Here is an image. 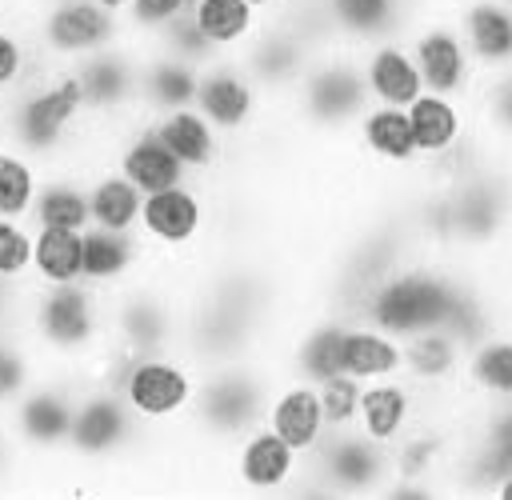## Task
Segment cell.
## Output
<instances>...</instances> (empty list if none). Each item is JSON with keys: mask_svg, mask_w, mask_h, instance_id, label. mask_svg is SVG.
<instances>
[{"mask_svg": "<svg viewBox=\"0 0 512 500\" xmlns=\"http://www.w3.org/2000/svg\"><path fill=\"white\" fill-rule=\"evenodd\" d=\"M512 472V400L468 404L456 420V448L444 472L452 496H492L496 480Z\"/></svg>", "mask_w": 512, "mask_h": 500, "instance_id": "8", "label": "cell"}, {"mask_svg": "<svg viewBox=\"0 0 512 500\" xmlns=\"http://www.w3.org/2000/svg\"><path fill=\"white\" fill-rule=\"evenodd\" d=\"M208 220H212V188L204 180H176L168 188L144 192L136 236L148 244L152 256L172 264H192L208 248Z\"/></svg>", "mask_w": 512, "mask_h": 500, "instance_id": "9", "label": "cell"}, {"mask_svg": "<svg viewBox=\"0 0 512 500\" xmlns=\"http://www.w3.org/2000/svg\"><path fill=\"white\" fill-rule=\"evenodd\" d=\"M448 12L464 36L476 76L512 68V4L504 0H448Z\"/></svg>", "mask_w": 512, "mask_h": 500, "instance_id": "22", "label": "cell"}, {"mask_svg": "<svg viewBox=\"0 0 512 500\" xmlns=\"http://www.w3.org/2000/svg\"><path fill=\"white\" fill-rule=\"evenodd\" d=\"M180 12H188V0H128L120 8V24H124V36L140 44Z\"/></svg>", "mask_w": 512, "mask_h": 500, "instance_id": "42", "label": "cell"}, {"mask_svg": "<svg viewBox=\"0 0 512 500\" xmlns=\"http://www.w3.org/2000/svg\"><path fill=\"white\" fill-rule=\"evenodd\" d=\"M148 128L156 132V140L180 160V168L192 176V180H224L232 172V144L192 108H168V112H152L144 116Z\"/></svg>", "mask_w": 512, "mask_h": 500, "instance_id": "18", "label": "cell"}, {"mask_svg": "<svg viewBox=\"0 0 512 500\" xmlns=\"http://www.w3.org/2000/svg\"><path fill=\"white\" fill-rule=\"evenodd\" d=\"M188 16L216 56H236L264 20L248 0H188Z\"/></svg>", "mask_w": 512, "mask_h": 500, "instance_id": "34", "label": "cell"}, {"mask_svg": "<svg viewBox=\"0 0 512 500\" xmlns=\"http://www.w3.org/2000/svg\"><path fill=\"white\" fill-rule=\"evenodd\" d=\"M192 108H196L232 148L244 144L252 132H260L264 120L272 116V104L264 100V92L252 84V76L240 68L236 56H212L208 64H200Z\"/></svg>", "mask_w": 512, "mask_h": 500, "instance_id": "15", "label": "cell"}, {"mask_svg": "<svg viewBox=\"0 0 512 500\" xmlns=\"http://www.w3.org/2000/svg\"><path fill=\"white\" fill-rule=\"evenodd\" d=\"M88 380L112 384L148 436H172L188 420V408H192V396L200 384V368L176 348L152 352V356H132V360H120L104 348V356L96 360Z\"/></svg>", "mask_w": 512, "mask_h": 500, "instance_id": "5", "label": "cell"}, {"mask_svg": "<svg viewBox=\"0 0 512 500\" xmlns=\"http://www.w3.org/2000/svg\"><path fill=\"white\" fill-rule=\"evenodd\" d=\"M344 48H364L384 36H404L412 12L404 0H324Z\"/></svg>", "mask_w": 512, "mask_h": 500, "instance_id": "31", "label": "cell"}, {"mask_svg": "<svg viewBox=\"0 0 512 500\" xmlns=\"http://www.w3.org/2000/svg\"><path fill=\"white\" fill-rule=\"evenodd\" d=\"M400 376H408L424 396L460 400V368H464V344L448 328H424L400 340Z\"/></svg>", "mask_w": 512, "mask_h": 500, "instance_id": "23", "label": "cell"}, {"mask_svg": "<svg viewBox=\"0 0 512 500\" xmlns=\"http://www.w3.org/2000/svg\"><path fill=\"white\" fill-rule=\"evenodd\" d=\"M248 4H252V8L264 16V20H268V16H276V12L284 8V0H248Z\"/></svg>", "mask_w": 512, "mask_h": 500, "instance_id": "45", "label": "cell"}, {"mask_svg": "<svg viewBox=\"0 0 512 500\" xmlns=\"http://www.w3.org/2000/svg\"><path fill=\"white\" fill-rule=\"evenodd\" d=\"M352 52H356L360 80H364V92H368L372 104L408 108V104L424 92L420 68H416V60H412L404 36H384V40H372V44L352 48Z\"/></svg>", "mask_w": 512, "mask_h": 500, "instance_id": "24", "label": "cell"}, {"mask_svg": "<svg viewBox=\"0 0 512 500\" xmlns=\"http://www.w3.org/2000/svg\"><path fill=\"white\" fill-rule=\"evenodd\" d=\"M404 40H408V52H412V60L420 68L424 88L448 92V96H464V100L472 96L480 76L472 68V56L464 48V36H460L448 4L412 12V20L404 28Z\"/></svg>", "mask_w": 512, "mask_h": 500, "instance_id": "16", "label": "cell"}, {"mask_svg": "<svg viewBox=\"0 0 512 500\" xmlns=\"http://www.w3.org/2000/svg\"><path fill=\"white\" fill-rule=\"evenodd\" d=\"M460 404H500L512 400V320L496 328L492 336L476 340L464 348V368H460Z\"/></svg>", "mask_w": 512, "mask_h": 500, "instance_id": "27", "label": "cell"}, {"mask_svg": "<svg viewBox=\"0 0 512 500\" xmlns=\"http://www.w3.org/2000/svg\"><path fill=\"white\" fill-rule=\"evenodd\" d=\"M68 76L80 92L84 116L92 124H124L140 112V44L116 40L68 64Z\"/></svg>", "mask_w": 512, "mask_h": 500, "instance_id": "12", "label": "cell"}, {"mask_svg": "<svg viewBox=\"0 0 512 500\" xmlns=\"http://www.w3.org/2000/svg\"><path fill=\"white\" fill-rule=\"evenodd\" d=\"M144 444H148V432L136 424L120 392L104 380H84L76 408H72L64 456L92 464V468H108L116 476V468H124Z\"/></svg>", "mask_w": 512, "mask_h": 500, "instance_id": "10", "label": "cell"}, {"mask_svg": "<svg viewBox=\"0 0 512 500\" xmlns=\"http://www.w3.org/2000/svg\"><path fill=\"white\" fill-rule=\"evenodd\" d=\"M368 92L360 80V64L352 48H328L316 52L296 80V88L272 108L304 144L332 148L344 144L360 112L368 108Z\"/></svg>", "mask_w": 512, "mask_h": 500, "instance_id": "4", "label": "cell"}, {"mask_svg": "<svg viewBox=\"0 0 512 500\" xmlns=\"http://www.w3.org/2000/svg\"><path fill=\"white\" fill-rule=\"evenodd\" d=\"M84 184H88V224L136 232L144 192L128 176H120L112 164H96L84 172Z\"/></svg>", "mask_w": 512, "mask_h": 500, "instance_id": "33", "label": "cell"}, {"mask_svg": "<svg viewBox=\"0 0 512 500\" xmlns=\"http://www.w3.org/2000/svg\"><path fill=\"white\" fill-rule=\"evenodd\" d=\"M348 148L372 176H380L388 184H412L420 176V152H416L412 124H408L404 108L368 104L348 132Z\"/></svg>", "mask_w": 512, "mask_h": 500, "instance_id": "17", "label": "cell"}, {"mask_svg": "<svg viewBox=\"0 0 512 500\" xmlns=\"http://www.w3.org/2000/svg\"><path fill=\"white\" fill-rule=\"evenodd\" d=\"M44 372L40 356L32 352V344L24 340L20 328H0V416L8 412V404Z\"/></svg>", "mask_w": 512, "mask_h": 500, "instance_id": "39", "label": "cell"}, {"mask_svg": "<svg viewBox=\"0 0 512 500\" xmlns=\"http://www.w3.org/2000/svg\"><path fill=\"white\" fill-rule=\"evenodd\" d=\"M340 372L356 376L360 384L380 380V376H400V340L388 336L384 328L368 324L364 316H348L344 332H340Z\"/></svg>", "mask_w": 512, "mask_h": 500, "instance_id": "30", "label": "cell"}, {"mask_svg": "<svg viewBox=\"0 0 512 500\" xmlns=\"http://www.w3.org/2000/svg\"><path fill=\"white\" fill-rule=\"evenodd\" d=\"M404 112H408L420 160H432V156L448 152L452 144H460L472 132V104L464 96H448V92L424 88Z\"/></svg>", "mask_w": 512, "mask_h": 500, "instance_id": "28", "label": "cell"}, {"mask_svg": "<svg viewBox=\"0 0 512 500\" xmlns=\"http://www.w3.org/2000/svg\"><path fill=\"white\" fill-rule=\"evenodd\" d=\"M84 260V232L76 228H36L32 224V284H72L80 280Z\"/></svg>", "mask_w": 512, "mask_h": 500, "instance_id": "36", "label": "cell"}, {"mask_svg": "<svg viewBox=\"0 0 512 500\" xmlns=\"http://www.w3.org/2000/svg\"><path fill=\"white\" fill-rule=\"evenodd\" d=\"M140 48H152V52H164V56H176V60H188V64H208L216 52H212V44L200 36V28L192 24V16L188 12H180V16H172L164 28H156L148 40H140Z\"/></svg>", "mask_w": 512, "mask_h": 500, "instance_id": "40", "label": "cell"}, {"mask_svg": "<svg viewBox=\"0 0 512 500\" xmlns=\"http://www.w3.org/2000/svg\"><path fill=\"white\" fill-rule=\"evenodd\" d=\"M436 400L424 396L408 376H380L360 384V404H356V432H364L376 444H396Z\"/></svg>", "mask_w": 512, "mask_h": 500, "instance_id": "21", "label": "cell"}, {"mask_svg": "<svg viewBox=\"0 0 512 500\" xmlns=\"http://www.w3.org/2000/svg\"><path fill=\"white\" fill-rule=\"evenodd\" d=\"M312 56L316 52H308L280 20H260V28L248 36V44L236 52L240 68L252 76V84L264 92V100L272 108L296 88V80L304 76Z\"/></svg>", "mask_w": 512, "mask_h": 500, "instance_id": "19", "label": "cell"}, {"mask_svg": "<svg viewBox=\"0 0 512 500\" xmlns=\"http://www.w3.org/2000/svg\"><path fill=\"white\" fill-rule=\"evenodd\" d=\"M0 140L32 156L40 168L104 164V136L84 116V104L68 68L48 60H40L0 100Z\"/></svg>", "mask_w": 512, "mask_h": 500, "instance_id": "1", "label": "cell"}, {"mask_svg": "<svg viewBox=\"0 0 512 500\" xmlns=\"http://www.w3.org/2000/svg\"><path fill=\"white\" fill-rule=\"evenodd\" d=\"M88 168L76 164H60V168H44L40 184H36V200L28 212V224L36 228H88V184H84Z\"/></svg>", "mask_w": 512, "mask_h": 500, "instance_id": "29", "label": "cell"}, {"mask_svg": "<svg viewBox=\"0 0 512 500\" xmlns=\"http://www.w3.org/2000/svg\"><path fill=\"white\" fill-rule=\"evenodd\" d=\"M100 4H104V8H112V12H120V8L128 4V0H100Z\"/></svg>", "mask_w": 512, "mask_h": 500, "instance_id": "48", "label": "cell"}, {"mask_svg": "<svg viewBox=\"0 0 512 500\" xmlns=\"http://www.w3.org/2000/svg\"><path fill=\"white\" fill-rule=\"evenodd\" d=\"M408 12H420V8H436V4H448V0H404Z\"/></svg>", "mask_w": 512, "mask_h": 500, "instance_id": "47", "label": "cell"}, {"mask_svg": "<svg viewBox=\"0 0 512 500\" xmlns=\"http://www.w3.org/2000/svg\"><path fill=\"white\" fill-rule=\"evenodd\" d=\"M40 64L36 44H32V28H28V12L0 4V100Z\"/></svg>", "mask_w": 512, "mask_h": 500, "instance_id": "37", "label": "cell"}, {"mask_svg": "<svg viewBox=\"0 0 512 500\" xmlns=\"http://www.w3.org/2000/svg\"><path fill=\"white\" fill-rule=\"evenodd\" d=\"M320 412L328 428H352L356 424V404H360V380L348 372H332L316 384Z\"/></svg>", "mask_w": 512, "mask_h": 500, "instance_id": "41", "label": "cell"}, {"mask_svg": "<svg viewBox=\"0 0 512 500\" xmlns=\"http://www.w3.org/2000/svg\"><path fill=\"white\" fill-rule=\"evenodd\" d=\"M264 424L288 444L296 448L300 456H308L328 424H324V412H320V396H316V384L312 380H300V376H276L272 392H268V408H264Z\"/></svg>", "mask_w": 512, "mask_h": 500, "instance_id": "25", "label": "cell"}, {"mask_svg": "<svg viewBox=\"0 0 512 500\" xmlns=\"http://www.w3.org/2000/svg\"><path fill=\"white\" fill-rule=\"evenodd\" d=\"M152 264L148 244L136 232H116V228H84V260H80V280L112 292L128 280H136Z\"/></svg>", "mask_w": 512, "mask_h": 500, "instance_id": "26", "label": "cell"}, {"mask_svg": "<svg viewBox=\"0 0 512 500\" xmlns=\"http://www.w3.org/2000/svg\"><path fill=\"white\" fill-rule=\"evenodd\" d=\"M28 264H32V224L0 216V276L28 280Z\"/></svg>", "mask_w": 512, "mask_h": 500, "instance_id": "43", "label": "cell"}, {"mask_svg": "<svg viewBox=\"0 0 512 500\" xmlns=\"http://www.w3.org/2000/svg\"><path fill=\"white\" fill-rule=\"evenodd\" d=\"M84 372L76 368H44L4 412V424L20 448V456L32 464H48L64 456L68 448V428H72V408L84 388Z\"/></svg>", "mask_w": 512, "mask_h": 500, "instance_id": "7", "label": "cell"}, {"mask_svg": "<svg viewBox=\"0 0 512 500\" xmlns=\"http://www.w3.org/2000/svg\"><path fill=\"white\" fill-rule=\"evenodd\" d=\"M392 460L388 448L356 428H328L304 456V496H388Z\"/></svg>", "mask_w": 512, "mask_h": 500, "instance_id": "11", "label": "cell"}, {"mask_svg": "<svg viewBox=\"0 0 512 500\" xmlns=\"http://www.w3.org/2000/svg\"><path fill=\"white\" fill-rule=\"evenodd\" d=\"M460 268H464L460 256L420 252L400 268H392L384 280H376L360 300L356 316H364L368 324L384 328L396 340L424 328H444L456 284H460Z\"/></svg>", "mask_w": 512, "mask_h": 500, "instance_id": "6", "label": "cell"}, {"mask_svg": "<svg viewBox=\"0 0 512 500\" xmlns=\"http://www.w3.org/2000/svg\"><path fill=\"white\" fill-rule=\"evenodd\" d=\"M104 128H108L104 164H112L120 176H128L140 192H156V188H168L188 176L180 168V160L156 140V132L148 128L144 116L124 120V124H104Z\"/></svg>", "mask_w": 512, "mask_h": 500, "instance_id": "20", "label": "cell"}, {"mask_svg": "<svg viewBox=\"0 0 512 500\" xmlns=\"http://www.w3.org/2000/svg\"><path fill=\"white\" fill-rule=\"evenodd\" d=\"M36 56L48 64H72L96 48L124 40L120 12L104 8L100 0H44L28 12Z\"/></svg>", "mask_w": 512, "mask_h": 500, "instance_id": "13", "label": "cell"}, {"mask_svg": "<svg viewBox=\"0 0 512 500\" xmlns=\"http://www.w3.org/2000/svg\"><path fill=\"white\" fill-rule=\"evenodd\" d=\"M304 480V456L288 448L268 424L248 428L220 452V492L240 496H292Z\"/></svg>", "mask_w": 512, "mask_h": 500, "instance_id": "14", "label": "cell"}, {"mask_svg": "<svg viewBox=\"0 0 512 500\" xmlns=\"http://www.w3.org/2000/svg\"><path fill=\"white\" fill-rule=\"evenodd\" d=\"M492 496H496V500H512V472H508L504 480H496V488H492Z\"/></svg>", "mask_w": 512, "mask_h": 500, "instance_id": "46", "label": "cell"}, {"mask_svg": "<svg viewBox=\"0 0 512 500\" xmlns=\"http://www.w3.org/2000/svg\"><path fill=\"white\" fill-rule=\"evenodd\" d=\"M20 332L44 368L92 372L108 348V296L84 280L32 284Z\"/></svg>", "mask_w": 512, "mask_h": 500, "instance_id": "2", "label": "cell"}, {"mask_svg": "<svg viewBox=\"0 0 512 500\" xmlns=\"http://www.w3.org/2000/svg\"><path fill=\"white\" fill-rule=\"evenodd\" d=\"M196 76L200 68L152 48H140V112H168V108H184L196 96Z\"/></svg>", "mask_w": 512, "mask_h": 500, "instance_id": "32", "label": "cell"}, {"mask_svg": "<svg viewBox=\"0 0 512 500\" xmlns=\"http://www.w3.org/2000/svg\"><path fill=\"white\" fill-rule=\"evenodd\" d=\"M28 292H32V280L0 276V328H20V316L28 308Z\"/></svg>", "mask_w": 512, "mask_h": 500, "instance_id": "44", "label": "cell"}, {"mask_svg": "<svg viewBox=\"0 0 512 500\" xmlns=\"http://www.w3.org/2000/svg\"><path fill=\"white\" fill-rule=\"evenodd\" d=\"M472 128L476 136L500 152V156H512V68L504 72H492V76H480L472 96Z\"/></svg>", "mask_w": 512, "mask_h": 500, "instance_id": "35", "label": "cell"}, {"mask_svg": "<svg viewBox=\"0 0 512 500\" xmlns=\"http://www.w3.org/2000/svg\"><path fill=\"white\" fill-rule=\"evenodd\" d=\"M40 164L24 152H16L12 144L0 140V216L12 220H28L32 200H36V184H40Z\"/></svg>", "mask_w": 512, "mask_h": 500, "instance_id": "38", "label": "cell"}, {"mask_svg": "<svg viewBox=\"0 0 512 500\" xmlns=\"http://www.w3.org/2000/svg\"><path fill=\"white\" fill-rule=\"evenodd\" d=\"M276 376L280 372L268 356H244V360L200 368V384H196L180 436L220 456L248 428L264 424V408H268V392Z\"/></svg>", "mask_w": 512, "mask_h": 500, "instance_id": "3", "label": "cell"}]
</instances>
